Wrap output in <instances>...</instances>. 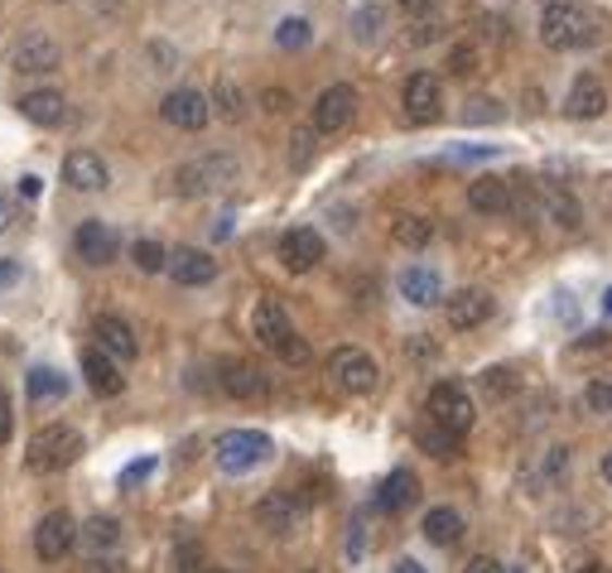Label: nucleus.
Listing matches in <instances>:
<instances>
[{
	"mask_svg": "<svg viewBox=\"0 0 612 573\" xmlns=\"http://www.w3.org/2000/svg\"><path fill=\"white\" fill-rule=\"evenodd\" d=\"M598 20L588 15L584 5H574V0H550L545 5V15H540V39H545V49H560V53H570V49H588V43H598Z\"/></svg>",
	"mask_w": 612,
	"mask_h": 573,
	"instance_id": "1",
	"label": "nucleus"
},
{
	"mask_svg": "<svg viewBox=\"0 0 612 573\" xmlns=\"http://www.w3.org/2000/svg\"><path fill=\"white\" fill-rule=\"evenodd\" d=\"M251 328H255V337H261L275 357H285V362H295V366L309 362V342L295 333V323H289V313H285L280 299H261V303H255Z\"/></svg>",
	"mask_w": 612,
	"mask_h": 573,
	"instance_id": "2",
	"label": "nucleus"
},
{
	"mask_svg": "<svg viewBox=\"0 0 612 573\" xmlns=\"http://www.w3.org/2000/svg\"><path fill=\"white\" fill-rule=\"evenodd\" d=\"M77 453H83V434L73 424H49V429H39L25 444V468L35 477H49V472H63L68 463H77Z\"/></svg>",
	"mask_w": 612,
	"mask_h": 573,
	"instance_id": "3",
	"label": "nucleus"
},
{
	"mask_svg": "<svg viewBox=\"0 0 612 573\" xmlns=\"http://www.w3.org/2000/svg\"><path fill=\"white\" fill-rule=\"evenodd\" d=\"M237 178H241V169L232 154H203V160H188L174 174V188L184 198H203V194H217V188H232Z\"/></svg>",
	"mask_w": 612,
	"mask_h": 573,
	"instance_id": "4",
	"label": "nucleus"
},
{
	"mask_svg": "<svg viewBox=\"0 0 612 573\" xmlns=\"http://www.w3.org/2000/svg\"><path fill=\"white\" fill-rule=\"evenodd\" d=\"M469 208L487 217H507V212H536V198L511 178H473L469 184Z\"/></svg>",
	"mask_w": 612,
	"mask_h": 573,
	"instance_id": "5",
	"label": "nucleus"
},
{
	"mask_svg": "<svg viewBox=\"0 0 612 573\" xmlns=\"http://www.w3.org/2000/svg\"><path fill=\"white\" fill-rule=\"evenodd\" d=\"M271 453H275V444H271V434H261V429H227L217 438V468L222 472H251Z\"/></svg>",
	"mask_w": 612,
	"mask_h": 573,
	"instance_id": "6",
	"label": "nucleus"
},
{
	"mask_svg": "<svg viewBox=\"0 0 612 573\" xmlns=\"http://www.w3.org/2000/svg\"><path fill=\"white\" fill-rule=\"evenodd\" d=\"M425 414H429L434 424H444V429H453V434H469V429H473V420H477L473 396H469L463 386H453V381H439V386L429 390Z\"/></svg>",
	"mask_w": 612,
	"mask_h": 573,
	"instance_id": "7",
	"label": "nucleus"
},
{
	"mask_svg": "<svg viewBox=\"0 0 612 573\" xmlns=\"http://www.w3.org/2000/svg\"><path fill=\"white\" fill-rule=\"evenodd\" d=\"M328 376L338 381L342 390H352V396H372L382 371H376V362L362 352V347H338V352L328 357Z\"/></svg>",
	"mask_w": 612,
	"mask_h": 573,
	"instance_id": "8",
	"label": "nucleus"
},
{
	"mask_svg": "<svg viewBox=\"0 0 612 573\" xmlns=\"http://www.w3.org/2000/svg\"><path fill=\"white\" fill-rule=\"evenodd\" d=\"M63 63V49L43 29H25V39L10 49V67L15 73H53Z\"/></svg>",
	"mask_w": 612,
	"mask_h": 573,
	"instance_id": "9",
	"label": "nucleus"
},
{
	"mask_svg": "<svg viewBox=\"0 0 612 573\" xmlns=\"http://www.w3.org/2000/svg\"><path fill=\"white\" fill-rule=\"evenodd\" d=\"M160 116L170 121V126H179V130H203L208 121H213V97L193 92V87H179V92L164 97Z\"/></svg>",
	"mask_w": 612,
	"mask_h": 573,
	"instance_id": "10",
	"label": "nucleus"
},
{
	"mask_svg": "<svg viewBox=\"0 0 612 573\" xmlns=\"http://www.w3.org/2000/svg\"><path fill=\"white\" fill-rule=\"evenodd\" d=\"M77 545V525H73V515L68 511H49L39 521V531H35V555L43 559V564H59L63 555Z\"/></svg>",
	"mask_w": 612,
	"mask_h": 573,
	"instance_id": "11",
	"label": "nucleus"
},
{
	"mask_svg": "<svg viewBox=\"0 0 612 573\" xmlns=\"http://www.w3.org/2000/svg\"><path fill=\"white\" fill-rule=\"evenodd\" d=\"M352 111H358V92H352L348 83H333L319 92L314 101V130L319 135H333V130H342L352 121Z\"/></svg>",
	"mask_w": 612,
	"mask_h": 573,
	"instance_id": "12",
	"label": "nucleus"
},
{
	"mask_svg": "<svg viewBox=\"0 0 612 573\" xmlns=\"http://www.w3.org/2000/svg\"><path fill=\"white\" fill-rule=\"evenodd\" d=\"M400 101H405V116L415 121V126H429V121H439V111H444V87H439V77L415 73V77L405 83V92H400Z\"/></svg>",
	"mask_w": 612,
	"mask_h": 573,
	"instance_id": "13",
	"label": "nucleus"
},
{
	"mask_svg": "<svg viewBox=\"0 0 612 573\" xmlns=\"http://www.w3.org/2000/svg\"><path fill=\"white\" fill-rule=\"evenodd\" d=\"M73 246H77V256H83L87 265H107V261H116L121 236H116V227H111V222H102V217H87L83 227H77Z\"/></svg>",
	"mask_w": 612,
	"mask_h": 573,
	"instance_id": "14",
	"label": "nucleus"
},
{
	"mask_svg": "<svg viewBox=\"0 0 612 573\" xmlns=\"http://www.w3.org/2000/svg\"><path fill=\"white\" fill-rule=\"evenodd\" d=\"M492 295L487 289H459V295L444 299V313H449V328L469 333V328H483L487 319H492Z\"/></svg>",
	"mask_w": 612,
	"mask_h": 573,
	"instance_id": "15",
	"label": "nucleus"
},
{
	"mask_svg": "<svg viewBox=\"0 0 612 573\" xmlns=\"http://www.w3.org/2000/svg\"><path fill=\"white\" fill-rule=\"evenodd\" d=\"M280 261H285V270H295V275L314 270L319 261H324V236H319L314 227H289L280 236Z\"/></svg>",
	"mask_w": 612,
	"mask_h": 573,
	"instance_id": "16",
	"label": "nucleus"
},
{
	"mask_svg": "<svg viewBox=\"0 0 612 573\" xmlns=\"http://www.w3.org/2000/svg\"><path fill=\"white\" fill-rule=\"evenodd\" d=\"M97 347H102L107 357H116V362H130V357H140V337L130 328L126 319H116V313H102L97 319Z\"/></svg>",
	"mask_w": 612,
	"mask_h": 573,
	"instance_id": "17",
	"label": "nucleus"
},
{
	"mask_svg": "<svg viewBox=\"0 0 612 573\" xmlns=\"http://www.w3.org/2000/svg\"><path fill=\"white\" fill-rule=\"evenodd\" d=\"M63 178H68L77 194H97V188H107V184H111L102 154H92V150H73L68 160H63Z\"/></svg>",
	"mask_w": 612,
	"mask_h": 573,
	"instance_id": "18",
	"label": "nucleus"
},
{
	"mask_svg": "<svg viewBox=\"0 0 612 573\" xmlns=\"http://www.w3.org/2000/svg\"><path fill=\"white\" fill-rule=\"evenodd\" d=\"M83 376H87V386H92V396H121V390H126V376H121L116 357H107L102 347L83 352Z\"/></svg>",
	"mask_w": 612,
	"mask_h": 573,
	"instance_id": "19",
	"label": "nucleus"
},
{
	"mask_svg": "<svg viewBox=\"0 0 612 573\" xmlns=\"http://www.w3.org/2000/svg\"><path fill=\"white\" fill-rule=\"evenodd\" d=\"M170 275L179 279V285H213L217 261L208 251H198V246H179V251L170 256Z\"/></svg>",
	"mask_w": 612,
	"mask_h": 573,
	"instance_id": "20",
	"label": "nucleus"
},
{
	"mask_svg": "<svg viewBox=\"0 0 612 573\" xmlns=\"http://www.w3.org/2000/svg\"><path fill=\"white\" fill-rule=\"evenodd\" d=\"M20 116L35 121V126H63L68 121V101L53 87H39V92H25L20 97Z\"/></svg>",
	"mask_w": 612,
	"mask_h": 573,
	"instance_id": "21",
	"label": "nucleus"
},
{
	"mask_svg": "<svg viewBox=\"0 0 612 573\" xmlns=\"http://www.w3.org/2000/svg\"><path fill=\"white\" fill-rule=\"evenodd\" d=\"M400 295L415 303V309L444 303V279H439V270H429V265H410V270H400Z\"/></svg>",
	"mask_w": 612,
	"mask_h": 573,
	"instance_id": "22",
	"label": "nucleus"
},
{
	"mask_svg": "<svg viewBox=\"0 0 612 573\" xmlns=\"http://www.w3.org/2000/svg\"><path fill=\"white\" fill-rule=\"evenodd\" d=\"M420 501V477L410 468H396L391 477L382 482V491H376V506H382L386 515H400L405 506H415Z\"/></svg>",
	"mask_w": 612,
	"mask_h": 573,
	"instance_id": "23",
	"label": "nucleus"
},
{
	"mask_svg": "<svg viewBox=\"0 0 612 573\" xmlns=\"http://www.w3.org/2000/svg\"><path fill=\"white\" fill-rule=\"evenodd\" d=\"M564 111H570L574 121H598L608 111V92L598 77H578V83L570 87V101H564Z\"/></svg>",
	"mask_w": 612,
	"mask_h": 573,
	"instance_id": "24",
	"label": "nucleus"
},
{
	"mask_svg": "<svg viewBox=\"0 0 612 573\" xmlns=\"http://www.w3.org/2000/svg\"><path fill=\"white\" fill-rule=\"evenodd\" d=\"M255 521H261L271 535H289L299 525V501L289 497V491H271V497L255 506Z\"/></svg>",
	"mask_w": 612,
	"mask_h": 573,
	"instance_id": "25",
	"label": "nucleus"
},
{
	"mask_svg": "<svg viewBox=\"0 0 612 573\" xmlns=\"http://www.w3.org/2000/svg\"><path fill=\"white\" fill-rule=\"evenodd\" d=\"M222 390L237 400H255L265 396V371L251 362H222Z\"/></svg>",
	"mask_w": 612,
	"mask_h": 573,
	"instance_id": "26",
	"label": "nucleus"
},
{
	"mask_svg": "<svg viewBox=\"0 0 612 573\" xmlns=\"http://www.w3.org/2000/svg\"><path fill=\"white\" fill-rule=\"evenodd\" d=\"M77 539L87 545V555H92V559H111V549L121 545V521H116V515H92Z\"/></svg>",
	"mask_w": 612,
	"mask_h": 573,
	"instance_id": "27",
	"label": "nucleus"
},
{
	"mask_svg": "<svg viewBox=\"0 0 612 573\" xmlns=\"http://www.w3.org/2000/svg\"><path fill=\"white\" fill-rule=\"evenodd\" d=\"M420 531H425L429 545H444V549H449V545H459V539H463V515L453 511V506H434Z\"/></svg>",
	"mask_w": 612,
	"mask_h": 573,
	"instance_id": "28",
	"label": "nucleus"
},
{
	"mask_svg": "<svg viewBox=\"0 0 612 573\" xmlns=\"http://www.w3.org/2000/svg\"><path fill=\"white\" fill-rule=\"evenodd\" d=\"M540 212H545V222H560L564 232L578 227V202L564 194L560 184H545V188H540Z\"/></svg>",
	"mask_w": 612,
	"mask_h": 573,
	"instance_id": "29",
	"label": "nucleus"
},
{
	"mask_svg": "<svg viewBox=\"0 0 612 573\" xmlns=\"http://www.w3.org/2000/svg\"><path fill=\"white\" fill-rule=\"evenodd\" d=\"M415 438H420V448H425V453H434V458H453V453H459V438H463V434H453V429H444V424H434V420H429Z\"/></svg>",
	"mask_w": 612,
	"mask_h": 573,
	"instance_id": "30",
	"label": "nucleus"
},
{
	"mask_svg": "<svg viewBox=\"0 0 612 573\" xmlns=\"http://www.w3.org/2000/svg\"><path fill=\"white\" fill-rule=\"evenodd\" d=\"M29 396L35 400H53V396H68V376L53 366H35L29 371Z\"/></svg>",
	"mask_w": 612,
	"mask_h": 573,
	"instance_id": "31",
	"label": "nucleus"
},
{
	"mask_svg": "<svg viewBox=\"0 0 612 573\" xmlns=\"http://www.w3.org/2000/svg\"><path fill=\"white\" fill-rule=\"evenodd\" d=\"M382 25H386L382 5H358L352 10V34H358V43H376L382 39Z\"/></svg>",
	"mask_w": 612,
	"mask_h": 573,
	"instance_id": "32",
	"label": "nucleus"
},
{
	"mask_svg": "<svg viewBox=\"0 0 612 573\" xmlns=\"http://www.w3.org/2000/svg\"><path fill=\"white\" fill-rule=\"evenodd\" d=\"M391 236H396L400 246H429L434 222H429V217H415V212H410V217H400L396 227H391Z\"/></svg>",
	"mask_w": 612,
	"mask_h": 573,
	"instance_id": "33",
	"label": "nucleus"
},
{
	"mask_svg": "<svg viewBox=\"0 0 612 573\" xmlns=\"http://www.w3.org/2000/svg\"><path fill=\"white\" fill-rule=\"evenodd\" d=\"M130 261H136L145 275H154V270H170V251H164L160 241H136L130 246Z\"/></svg>",
	"mask_w": 612,
	"mask_h": 573,
	"instance_id": "34",
	"label": "nucleus"
},
{
	"mask_svg": "<svg viewBox=\"0 0 612 573\" xmlns=\"http://www.w3.org/2000/svg\"><path fill=\"white\" fill-rule=\"evenodd\" d=\"M309 39H314V29H309V20H299V15L280 20V29H275V43H280V49H304Z\"/></svg>",
	"mask_w": 612,
	"mask_h": 573,
	"instance_id": "35",
	"label": "nucleus"
},
{
	"mask_svg": "<svg viewBox=\"0 0 612 573\" xmlns=\"http://www.w3.org/2000/svg\"><path fill=\"white\" fill-rule=\"evenodd\" d=\"M213 107H217V116H222V121H241V107H247V101H241L237 87H232L227 77H222L217 92H213Z\"/></svg>",
	"mask_w": 612,
	"mask_h": 573,
	"instance_id": "36",
	"label": "nucleus"
},
{
	"mask_svg": "<svg viewBox=\"0 0 612 573\" xmlns=\"http://www.w3.org/2000/svg\"><path fill=\"white\" fill-rule=\"evenodd\" d=\"M483 386H487V396L502 400V396H516L521 381H516V371L511 366H492V371H483Z\"/></svg>",
	"mask_w": 612,
	"mask_h": 573,
	"instance_id": "37",
	"label": "nucleus"
},
{
	"mask_svg": "<svg viewBox=\"0 0 612 573\" xmlns=\"http://www.w3.org/2000/svg\"><path fill=\"white\" fill-rule=\"evenodd\" d=\"M314 126H299L295 130V140H289V145H295V150H289V160H295V169H304L309 164V154H314Z\"/></svg>",
	"mask_w": 612,
	"mask_h": 573,
	"instance_id": "38",
	"label": "nucleus"
},
{
	"mask_svg": "<svg viewBox=\"0 0 612 573\" xmlns=\"http://www.w3.org/2000/svg\"><path fill=\"white\" fill-rule=\"evenodd\" d=\"M584 400H588V410H594V414H608V420H612V386H608V381H594V386L584 390Z\"/></svg>",
	"mask_w": 612,
	"mask_h": 573,
	"instance_id": "39",
	"label": "nucleus"
},
{
	"mask_svg": "<svg viewBox=\"0 0 612 573\" xmlns=\"http://www.w3.org/2000/svg\"><path fill=\"white\" fill-rule=\"evenodd\" d=\"M449 73H459V77L477 73V53H473V49H453V53H449Z\"/></svg>",
	"mask_w": 612,
	"mask_h": 573,
	"instance_id": "40",
	"label": "nucleus"
},
{
	"mask_svg": "<svg viewBox=\"0 0 612 573\" xmlns=\"http://www.w3.org/2000/svg\"><path fill=\"white\" fill-rule=\"evenodd\" d=\"M154 472V458H136L126 472H121V487H136V482H145Z\"/></svg>",
	"mask_w": 612,
	"mask_h": 573,
	"instance_id": "41",
	"label": "nucleus"
},
{
	"mask_svg": "<svg viewBox=\"0 0 612 573\" xmlns=\"http://www.w3.org/2000/svg\"><path fill=\"white\" fill-rule=\"evenodd\" d=\"M10 434H15V404L0 390V444H10Z\"/></svg>",
	"mask_w": 612,
	"mask_h": 573,
	"instance_id": "42",
	"label": "nucleus"
},
{
	"mask_svg": "<svg viewBox=\"0 0 612 573\" xmlns=\"http://www.w3.org/2000/svg\"><path fill=\"white\" fill-rule=\"evenodd\" d=\"M174 573H198V545L174 549Z\"/></svg>",
	"mask_w": 612,
	"mask_h": 573,
	"instance_id": "43",
	"label": "nucleus"
},
{
	"mask_svg": "<svg viewBox=\"0 0 612 573\" xmlns=\"http://www.w3.org/2000/svg\"><path fill=\"white\" fill-rule=\"evenodd\" d=\"M469 121H502V107H497V101H487V97H477L473 111H469Z\"/></svg>",
	"mask_w": 612,
	"mask_h": 573,
	"instance_id": "44",
	"label": "nucleus"
},
{
	"mask_svg": "<svg viewBox=\"0 0 612 573\" xmlns=\"http://www.w3.org/2000/svg\"><path fill=\"white\" fill-rule=\"evenodd\" d=\"M463 573H507V569L497 564L492 555H477V559H469V569H463Z\"/></svg>",
	"mask_w": 612,
	"mask_h": 573,
	"instance_id": "45",
	"label": "nucleus"
},
{
	"mask_svg": "<svg viewBox=\"0 0 612 573\" xmlns=\"http://www.w3.org/2000/svg\"><path fill=\"white\" fill-rule=\"evenodd\" d=\"M20 279V261H10V256H0V289H10Z\"/></svg>",
	"mask_w": 612,
	"mask_h": 573,
	"instance_id": "46",
	"label": "nucleus"
},
{
	"mask_svg": "<svg viewBox=\"0 0 612 573\" xmlns=\"http://www.w3.org/2000/svg\"><path fill=\"white\" fill-rule=\"evenodd\" d=\"M83 573H130V569L121 564V559H92V564H87Z\"/></svg>",
	"mask_w": 612,
	"mask_h": 573,
	"instance_id": "47",
	"label": "nucleus"
},
{
	"mask_svg": "<svg viewBox=\"0 0 612 573\" xmlns=\"http://www.w3.org/2000/svg\"><path fill=\"white\" fill-rule=\"evenodd\" d=\"M10 222H15V202H10L5 194H0V236L10 232Z\"/></svg>",
	"mask_w": 612,
	"mask_h": 573,
	"instance_id": "48",
	"label": "nucleus"
},
{
	"mask_svg": "<svg viewBox=\"0 0 612 573\" xmlns=\"http://www.w3.org/2000/svg\"><path fill=\"white\" fill-rule=\"evenodd\" d=\"M20 198H39V178H35V174L20 178Z\"/></svg>",
	"mask_w": 612,
	"mask_h": 573,
	"instance_id": "49",
	"label": "nucleus"
},
{
	"mask_svg": "<svg viewBox=\"0 0 612 573\" xmlns=\"http://www.w3.org/2000/svg\"><path fill=\"white\" fill-rule=\"evenodd\" d=\"M400 5H405L410 15H425V10H434V5H439V0H400Z\"/></svg>",
	"mask_w": 612,
	"mask_h": 573,
	"instance_id": "50",
	"label": "nucleus"
},
{
	"mask_svg": "<svg viewBox=\"0 0 612 573\" xmlns=\"http://www.w3.org/2000/svg\"><path fill=\"white\" fill-rule=\"evenodd\" d=\"M265 107H271V111H285L289 97H285V92H265Z\"/></svg>",
	"mask_w": 612,
	"mask_h": 573,
	"instance_id": "51",
	"label": "nucleus"
},
{
	"mask_svg": "<svg viewBox=\"0 0 612 573\" xmlns=\"http://www.w3.org/2000/svg\"><path fill=\"white\" fill-rule=\"evenodd\" d=\"M391 573H425V569H420V564H415V559H400V564H396Z\"/></svg>",
	"mask_w": 612,
	"mask_h": 573,
	"instance_id": "52",
	"label": "nucleus"
},
{
	"mask_svg": "<svg viewBox=\"0 0 612 573\" xmlns=\"http://www.w3.org/2000/svg\"><path fill=\"white\" fill-rule=\"evenodd\" d=\"M603 482H608V487H612V448H608V453H603Z\"/></svg>",
	"mask_w": 612,
	"mask_h": 573,
	"instance_id": "53",
	"label": "nucleus"
},
{
	"mask_svg": "<svg viewBox=\"0 0 612 573\" xmlns=\"http://www.w3.org/2000/svg\"><path fill=\"white\" fill-rule=\"evenodd\" d=\"M578 573H612V569H608V564H584Z\"/></svg>",
	"mask_w": 612,
	"mask_h": 573,
	"instance_id": "54",
	"label": "nucleus"
},
{
	"mask_svg": "<svg viewBox=\"0 0 612 573\" xmlns=\"http://www.w3.org/2000/svg\"><path fill=\"white\" fill-rule=\"evenodd\" d=\"M603 313H612V289H608V295H603Z\"/></svg>",
	"mask_w": 612,
	"mask_h": 573,
	"instance_id": "55",
	"label": "nucleus"
},
{
	"mask_svg": "<svg viewBox=\"0 0 612 573\" xmlns=\"http://www.w3.org/2000/svg\"><path fill=\"white\" fill-rule=\"evenodd\" d=\"M608 208H612V188H608Z\"/></svg>",
	"mask_w": 612,
	"mask_h": 573,
	"instance_id": "56",
	"label": "nucleus"
},
{
	"mask_svg": "<svg viewBox=\"0 0 612 573\" xmlns=\"http://www.w3.org/2000/svg\"><path fill=\"white\" fill-rule=\"evenodd\" d=\"M213 573H217V569H213Z\"/></svg>",
	"mask_w": 612,
	"mask_h": 573,
	"instance_id": "57",
	"label": "nucleus"
}]
</instances>
